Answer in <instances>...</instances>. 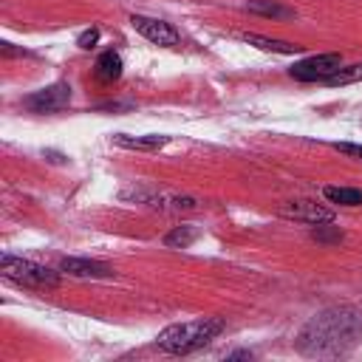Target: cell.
<instances>
[{"label":"cell","mask_w":362,"mask_h":362,"mask_svg":"<svg viewBox=\"0 0 362 362\" xmlns=\"http://www.w3.org/2000/svg\"><path fill=\"white\" fill-rule=\"evenodd\" d=\"M322 195L339 206H359L362 204V189H354V187H325Z\"/></svg>","instance_id":"obj_11"},{"label":"cell","mask_w":362,"mask_h":362,"mask_svg":"<svg viewBox=\"0 0 362 362\" xmlns=\"http://www.w3.org/2000/svg\"><path fill=\"white\" fill-rule=\"evenodd\" d=\"M226 359H252V354H249V351H235V354H229Z\"/></svg>","instance_id":"obj_19"},{"label":"cell","mask_w":362,"mask_h":362,"mask_svg":"<svg viewBox=\"0 0 362 362\" xmlns=\"http://www.w3.org/2000/svg\"><path fill=\"white\" fill-rule=\"evenodd\" d=\"M223 331V320L206 317V320H195V322H181V325H170L156 337V345L167 354H192L198 348H204L206 342H212L218 334Z\"/></svg>","instance_id":"obj_2"},{"label":"cell","mask_w":362,"mask_h":362,"mask_svg":"<svg viewBox=\"0 0 362 362\" xmlns=\"http://www.w3.org/2000/svg\"><path fill=\"white\" fill-rule=\"evenodd\" d=\"M99 42V28H88V31H82L79 37H76V45L79 48H93Z\"/></svg>","instance_id":"obj_17"},{"label":"cell","mask_w":362,"mask_h":362,"mask_svg":"<svg viewBox=\"0 0 362 362\" xmlns=\"http://www.w3.org/2000/svg\"><path fill=\"white\" fill-rule=\"evenodd\" d=\"M130 25H133L144 40H150V42H156V45H164V48H173V45L181 42L178 31H175L170 23H164V20H153V17H144V14H133V17H130Z\"/></svg>","instance_id":"obj_5"},{"label":"cell","mask_w":362,"mask_h":362,"mask_svg":"<svg viewBox=\"0 0 362 362\" xmlns=\"http://www.w3.org/2000/svg\"><path fill=\"white\" fill-rule=\"evenodd\" d=\"M362 337V314L356 308H325L300 331L297 348L308 356H339Z\"/></svg>","instance_id":"obj_1"},{"label":"cell","mask_w":362,"mask_h":362,"mask_svg":"<svg viewBox=\"0 0 362 362\" xmlns=\"http://www.w3.org/2000/svg\"><path fill=\"white\" fill-rule=\"evenodd\" d=\"M351 82H362V62L339 65V68L325 79V85H351Z\"/></svg>","instance_id":"obj_14"},{"label":"cell","mask_w":362,"mask_h":362,"mask_svg":"<svg viewBox=\"0 0 362 362\" xmlns=\"http://www.w3.org/2000/svg\"><path fill=\"white\" fill-rule=\"evenodd\" d=\"M93 74H96V79H102V82L119 79V76H122V57H119L116 51L99 54V59H96V65H93Z\"/></svg>","instance_id":"obj_9"},{"label":"cell","mask_w":362,"mask_h":362,"mask_svg":"<svg viewBox=\"0 0 362 362\" xmlns=\"http://www.w3.org/2000/svg\"><path fill=\"white\" fill-rule=\"evenodd\" d=\"M195 238H198V229H195V226H189V223H184V226H175L173 232H167V235H164V246L187 249Z\"/></svg>","instance_id":"obj_13"},{"label":"cell","mask_w":362,"mask_h":362,"mask_svg":"<svg viewBox=\"0 0 362 362\" xmlns=\"http://www.w3.org/2000/svg\"><path fill=\"white\" fill-rule=\"evenodd\" d=\"M113 144L130 147V150H158V147L167 144V136H124V133H116Z\"/></svg>","instance_id":"obj_10"},{"label":"cell","mask_w":362,"mask_h":362,"mask_svg":"<svg viewBox=\"0 0 362 362\" xmlns=\"http://www.w3.org/2000/svg\"><path fill=\"white\" fill-rule=\"evenodd\" d=\"M246 6H249V11H257V14H266V17H294L291 8H283V6L266 3V0H249Z\"/></svg>","instance_id":"obj_15"},{"label":"cell","mask_w":362,"mask_h":362,"mask_svg":"<svg viewBox=\"0 0 362 362\" xmlns=\"http://www.w3.org/2000/svg\"><path fill=\"white\" fill-rule=\"evenodd\" d=\"M334 150H339V153H345V156H351V158H359V161H362V144H351V141H337V144H334Z\"/></svg>","instance_id":"obj_18"},{"label":"cell","mask_w":362,"mask_h":362,"mask_svg":"<svg viewBox=\"0 0 362 362\" xmlns=\"http://www.w3.org/2000/svg\"><path fill=\"white\" fill-rule=\"evenodd\" d=\"M311 238H314V240H320V243H337V240H342V232H339V229L325 232V226L320 223V226L311 232Z\"/></svg>","instance_id":"obj_16"},{"label":"cell","mask_w":362,"mask_h":362,"mask_svg":"<svg viewBox=\"0 0 362 362\" xmlns=\"http://www.w3.org/2000/svg\"><path fill=\"white\" fill-rule=\"evenodd\" d=\"M59 272L71 274V277H110L113 269L102 260H88V257H62L59 260Z\"/></svg>","instance_id":"obj_8"},{"label":"cell","mask_w":362,"mask_h":362,"mask_svg":"<svg viewBox=\"0 0 362 362\" xmlns=\"http://www.w3.org/2000/svg\"><path fill=\"white\" fill-rule=\"evenodd\" d=\"M0 274L14 283V286H23V288H54L59 283V274L48 266H40L34 260H23V257H14V255H3L0 257Z\"/></svg>","instance_id":"obj_3"},{"label":"cell","mask_w":362,"mask_h":362,"mask_svg":"<svg viewBox=\"0 0 362 362\" xmlns=\"http://www.w3.org/2000/svg\"><path fill=\"white\" fill-rule=\"evenodd\" d=\"M280 215H286L291 221H300V223H311V226L334 223V209H328L317 201H288V204L280 206Z\"/></svg>","instance_id":"obj_7"},{"label":"cell","mask_w":362,"mask_h":362,"mask_svg":"<svg viewBox=\"0 0 362 362\" xmlns=\"http://www.w3.org/2000/svg\"><path fill=\"white\" fill-rule=\"evenodd\" d=\"M68 102H71V85H65V82L48 85L42 90L25 96V107L34 113H54V110H62Z\"/></svg>","instance_id":"obj_6"},{"label":"cell","mask_w":362,"mask_h":362,"mask_svg":"<svg viewBox=\"0 0 362 362\" xmlns=\"http://www.w3.org/2000/svg\"><path fill=\"white\" fill-rule=\"evenodd\" d=\"M339 65H342L339 54H317V57H308L303 62H294L288 74L300 82H325Z\"/></svg>","instance_id":"obj_4"},{"label":"cell","mask_w":362,"mask_h":362,"mask_svg":"<svg viewBox=\"0 0 362 362\" xmlns=\"http://www.w3.org/2000/svg\"><path fill=\"white\" fill-rule=\"evenodd\" d=\"M243 40L249 45H257L263 51H274V54H297L300 45H291V42H283V40H272V37H260V34H243Z\"/></svg>","instance_id":"obj_12"}]
</instances>
